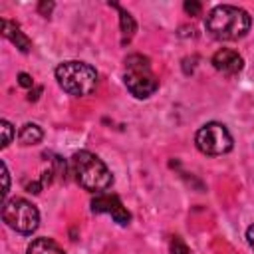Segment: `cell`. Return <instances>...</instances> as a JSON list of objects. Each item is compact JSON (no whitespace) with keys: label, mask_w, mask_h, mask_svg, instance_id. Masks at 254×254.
<instances>
[{"label":"cell","mask_w":254,"mask_h":254,"mask_svg":"<svg viewBox=\"0 0 254 254\" xmlns=\"http://www.w3.org/2000/svg\"><path fill=\"white\" fill-rule=\"evenodd\" d=\"M91 212H107L113 216V220L121 226H127L131 222V212L123 206L121 198L117 194H109V192H97V196L91 200Z\"/></svg>","instance_id":"obj_7"},{"label":"cell","mask_w":254,"mask_h":254,"mask_svg":"<svg viewBox=\"0 0 254 254\" xmlns=\"http://www.w3.org/2000/svg\"><path fill=\"white\" fill-rule=\"evenodd\" d=\"M171 254H190V250H189V246L183 242V238L181 236H175L173 240H171Z\"/></svg>","instance_id":"obj_14"},{"label":"cell","mask_w":254,"mask_h":254,"mask_svg":"<svg viewBox=\"0 0 254 254\" xmlns=\"http://www.w3.org/2000/svg\"><path fill=\"white\" fill-rule=\"evenodd\" d=\"M183 8H185V12H187V14H190V16H198L202 6H200V2H196V0H187Z\"/></svg>","instance_id":"obj_15"},{"label":"cell","mask_w":254,"mask_h":254,"mask_svg":"<svg viewBox=\"0 0 254 254\" xmlns=\"http://www.w3.org/2000/svg\"><path fill=\"white\" fill-rule=\"evenodd\" d=\"M113 6L119 10V26H121V34H123L121 44H129L131 38H133V34H135V30H137V24H135L133 16H131L127 10H123V8L117 6V4H113Z\"/></svg>","instance_id":"obj_10"},{"label":"cell","mask_w":254,"mask_h":254,"mask_svg":"<svg viewBox=\"0 0 254 254\" xmlns=\"http://www.w3.org/2000/svg\"><path fill=\"white\" fill-rule=\"evenodd\" d=\"M38 10H40L42 16H50L52 10H54V2H40L38 4Z\"/></svg>","instance_id":"obj_17"},{"label":"cell","mask_w":254,"mask_h":254,"mask_svg":"<svg viewBox=\"0 0 254 254\" xmlns=\"http://www.w3.org/2000/svg\"><path fill=\"white\" fill-rule=\"evenodd\" d=\"M2 179H4L2 198H4V200H8V198H6V194H8V190H10V175H8V167H6V163H2Z\"/></svg>","instance_id":"obj_16"},{"label":"cell","mask_w":254,"mask_h":254,"mask_svg":"<svg viewBox=\"0 0 254 254\" xmlns=\"http://www.w3.org/2000/svg\"><path fill=\"white\" fill-rule=\"evenodd\" d=\"M2 220L20 234H32L40 224V212L26 198H10L2 202Z\"/></svg>","instance_id":"obj_5"},{"label":"cell","mask_w":254,"mask_h":254,"mask_svg":"<svg viewBox=\"0 0 254 254\" xmlns=\"http://www.w3.org/2000/svg\"><path fill=\"white\" fill-rule=\"evenodd\" d=\"M0 129H2V149H6L12 143V139H14V127H12L10 121L2 119L0 121Z\"/></svg>","instance_id":"obj_13"},{"label":"cell","mask_w":254,"mask_h":254,"mask_svg":"<svg viewBox=\"0 0 254 254\" xmlns=\"http://www.w3.org/2000/svg\"><path fill=\"white\" fill-rule=\"evenodd\" d=\"M18 139L22 145H38L42 139H44V131L40 125L36 123H26L20 127V133H18Z\"/></svg>","instance_id":"obj_11"},{"label":"cell","mask_w":254,"mask_h":254,"mask_svg":"<svg viewBox=\"0 0 254 254\" xmlns=\"http://www.w3.org/2000/svg\"><path fill=\"white\" fill-rule=\"evenodd\" d=\"M26 189H28V192H34V194H38V192L44 189V185H42V183H30Z\"/></svg>","instance_id":"obj_19"},{"label":"cell","mask_w":254,"mask_h":254,"mask_svg":"<svg viewBox=\"0 0 254 254\" xmlns=\"http://www.w3.org/2000/svg\"><path fill=\"white\" fill-rule=\"evenodd\" d=\"M194 143L202 155L218 157V155H224L232 149V135L228 133V129L222 123L210 121L196 131Z\"/></svg>","instance_id":"obj_6"},{"label":"cell","mask_w":254,"mask_h":254,"mask_svg":"<svg viewBox=\"0 0 254 254\" xmlns=\"http://www.w3.org/2000/svg\"><path fill=\"white\" fill-rule=\"evenodd\" d=\"M250 24H252L250 14L230 4L214 6L204 20L206 32L214 40H220V42H232V40L246 36V32L250 30Z\"/></svg>","instance_id":"obj_1"},{"label":"cell","mask_w":254,"mask_h":254,"mask_svg":"<svg viewBox=\"0 0 254 254\" xmlns=\"http://www.w3.org/2000/svg\"><path fill=\"white\" fill-rule=\"evenodd\" d=\"M71 171L75 175V181L85 190H91V192H105L113 183V175L107 169V165L91 151L73 153Z\"/></svg>","instance_id":"obj_2"},{"label":"cell","mask_w":254,"mask_h":254,"mask_svg":"<svg viewBox=\"0 0 254 254\" xmlns=\"http://www.w3.org/2000/svg\"><path fill=\"white\" fill-rule=\"evenodd\" d=\"M18 83H20L22 87H32V85H34V79H32V75H28V73L22 71V73L18 75Z\"/></svg>","instance_id":"obj_18"},{"label":"cell","mask_w":254,"mask_h":254,"mask_svg":"<svg viewBox=\"0 0 254 254\" xmlns=\"http://www.w3.org/2000/svg\"><path fill=\"white\" fill-rule=\"evenodd\" d=\"M123 79H125V87L137 99L151 97L159 89V79L151 71L149 58H145L141 54H133V56L125 58V75H123Z\"/></svg>","instance_id":"obj_4"},{"label":"cell","mask_w":254,"mask_h":254,"mask_svg":"<svg viewBox=\"0 0 254 254\" xmlns=\"http://www.w3.org/2000/svg\"><path fill=\"white\" fill-rule=\"evenodd\" d=\"M212 65L216 71L224 73V75H236L238 71H242L244 67V60L238 52L234 50H228V48H222L218 52H214L212 56Z\"/></svg>","instance_id":"obj_8"},{"label":"cell","mask_w":254,"mask_h":254,"mask_svg":"<svg viewBox=\"0 0 254 254\" xmlns=\"http://www.w3.org/2000/svg\"><path fill=\"white\" fill-rule=\"evenodd\" d=\"M246 240H248L250 248L254 250V224H252V226H248V230H246Z\"/></svg>","instance_id":"obj_20"},{"label":"cell","mask_w":254,"mask_h":254,"mask_svg":"<svg viewBox=\"0 0 254 254\" xmlns=\"http://www.w3.org/2000/svg\"><path fill=\"white\" fill-rule=\"evenodd\" d=\"M56 79L65 93L75 95V97H83L95 89L97 71L85 62L69 60V62H62L56 67Z\"/></svg>","instance_id":"obj_3"},{"label":"cell","mask_w":254,"mask_h":254,"mask_svg":"<svg viewBox=\"0 0 254 254\" xmlns=\"http://www.w3.org/2000/svg\"><path fill=\"white\" fill-rule=\"evenodd\" d=\"M2 36L6 40H10L22 54H28L32 50V40L20 30V26L16 22H10V20L2 18Z\"/></svg>","instance_id":"obj_9"},{"label":"cell","mask_w":254,"mask_h":254,"mask_svg":"<svg viewBox=\"0 0 254 254\" xmlns=\"http://www.w3.org/2000/svg\"><path fill=\"white\" fill-rule=\"evenodd\" d=\"M28 254H65L52 238H36L28 246Z\"/></svg>","instance_id":"obj_12"}]
</instances>
